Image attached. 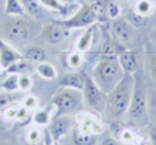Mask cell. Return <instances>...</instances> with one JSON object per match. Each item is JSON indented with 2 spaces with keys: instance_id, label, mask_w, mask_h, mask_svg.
I'll use <instances>...</instances> for the list:
<instances>
[{
  "instance_id": "obj_1",
  "label": "cell",
  "mask_w": 156,
  "mask_h": 145,
  "mask_svg": "<svg viewBox=\"0 0 156 145\" xmlns=\"http://www.w3.org/2000/svg\"><path fill=\"white\" fill-rule=\"evenodd\" d=\"M133 85H134V77L133 74H126L121 78L118 83L111 89L110 93H107V104L110 107L111 112L121 118L127 112L133 94Z\"/></svg>"
},
{
  "instance_id": "obj_2",
  "label": "cell",
  "mask_w": 156,
  "mask_h": 145,
  "mask_svg": "<svg viewBox=\"0 0 156 145\" xmlns=\"http://www.w3.org/2000/svg\"><path fill=\"white\" fill-rule=\"evenodd\" d=\"M134 77V85H133V94L130 100V105L127 110V116L132 122H141L144 119H149L148 116V93L147 86L144 82L143 74L136 71L133 74Z\"/></svg>"
},
{
  "instance_id": "obj_3",
  "label": "cell",
  "mask_w": 156,
  "mask_h": 145,
  "mask_svg": "<svg viewBox=\"0 0 156 145\" xmlns=\"http://www.w3.org/2000/svg\"><path fill=\"white\" fill-rule=\"evenodd\" d=\"M123 74L118 59H99L94 67V81L104 93H110Z\"/></svg>"
},
{
  "instance_id": "obj_4",
  "label": "cell",
  "mask_w": 156,
  "mask_h": 145,
  "mask_svg": "<svg viewBox=\"0 0 156 145\" xmlns=\"http://www.w3.org/2000/svg\"><path fill=\"white\" fill-rule=\"evenodd\" d=\"M83 77H85V85L82 89L83 100L94 112H101L107 104V93H104L96 83V81L89 77L86 72H83Z\"/></svg>"
},
{
  "instance_id": "obj_5",
  "label": "cell",
  "mask_w": 156,
  "mask_h": 145,
  "mask_svg": "<svg viewBox=\"0 0 156 145\" xmlns=\"http://www.w3.org/2000/svg\"><path fill=\"white\" fill-rule=\"evenodd\" d=\"M54 22L60 25V26L66 27V29L71 30V29L89 27L96 23L97 19H96V14H94L92 4H82L76 11V14L73 16H70L67 19H60V21L58 19V21H54Z\"/></svg>"
},
{
  "instance_id": "obj_6",
  "label": "cell",
  "mask_w": 156,
  "mask_h": 145,
  "mask_svg": "<svg viewBox=\"0 0 156 145\" xmlns=\"http://www.w3.org/2000/svg\"><path fill=\"white\" fill-rule=\"evenodd\" d=\"M51 104L55 110V115H66L73 112L80 104V96L74 89H63L51 99Z\"/></svg>"
},
{
  "instance_id": "obj_7",
  "label": "cell",
  "mask_w": 156,
  "mask_h": 145,
  "mask_svg": "<svg viewBox=\"0 0 156 145\" xmlns=\"http://www.w3.org/2000/svg\"><path fill=\"white\" fill-rule=\"evenodd\" d=\"M32 27L23 19H10L3 25V34L11 41H23L30 37Z\"/></svg>"
},
{
  "instance_id": "obj_8",
  "label": "cell",
  "mask_w": 156,
  "mask_h": 145,
  "mask_svg": "<svg viewBox=\"0 0 156 145\" xmlns=\"http://www.w3.org/2000/svg\"><path fill=\"white\" fill-rule=\"evenodd\" d=\"M73 125H74V121L70 116L59 115V116L52 118L51 123H49V126H48V132H49V136H51L52 141L56 144L63 136H66L70 132Z\"/></svg>"
},
{
  "instance_id": "obj_9",
  "label": "cell",
  "mask_w": 156,
  "mask_h": 145,
  "mask_svg": "<svg viewBox=\"0 0 156 145\" xmlns=\"http://www.w3.org/2000/svg\"><path fill=\"white\" fill-rule=\"evenodd\" d=\"M111 34L112 38L122 44L130 43L133 40V26L123 18H115L111 22Z\"/></svg>"
},
{
  "instance_id": "obj_10",
  "label": "cell",
  "mask_w": 156,
  "mask_h": 145,
  "mask_svg": "<svg viewBox=\"0 0 156 145\" xmlns=\"http://www.w3.org/2000/svg\"><path fill=\"white\" fill-rule=\"evenodd\" d=\"M67 36H69V29L55 23V22L47 23L45 26L43 27V30H41V37L48 44H52V45L59 44L60 41H63Z\"/></svg>"
},
{
  "instance_id": "obj_11",
  "label": "cell",
  "mask_w": 156,
  "mask_h": 145,
  "mask_svg": "<svg viewBox=\"0 0 156 145\" xmlns=\"http://www.w3.org/2000/svg\"><path fill=\"white\" fill-rule=\"evenodd\" d=\"M140 52L133 51V49H125L118 58V62L121 65L122 70L126 74H134L136 71H138L140 67Z\"/></svg>"
},
{
  "instance_id": "obj_12",
  "label": "cell",
  "mask_w": 156,
  "mask_h": 145,
  "mask_svg": "<svg viewBox=\"0 0 156 145\" xmlns=\"http://www.w3.org/2000/svg\"><path fill=\"white\" fill-rule=\"evenodd\" d=\"M21 59H23L21 52H18L15 48L8 45L3 38H0V65H2V67L8 69L11 65L16 63Z\"/></svg>"
},
{
  "instance_id": "obj_13",
  "label": "cell",
  "mask_w": 156,
  "mask_h": 145,
  "mask_svg": "<svg viewBox=\"0 0 156 145\" xmlns=\"http://www.w3.org/2000/svg\"><path fill=\"white\" fill-rule=\"evenodd\" d=\"M83 85H85L83 72H69L63 75L59 81V86L63 89H74L82 92Z\"/></svg>"
},
{
  "instance_id": "obj_14",
  "label": "cell",
  "mask_w": 156,
  "mask_h": 145,
  "mask_svg": "<svg viewBox=\"0 0 156 145\" xmlns=\"http://www.w3.org/2000/svg\"><path fill=\"white\" fill-rule=\"evenodd\" d=\"M125 44L116 41L115 38L105 41V44L103 45L101 52H100V59H118L119 55L125 51Z\"/></svg>"
},
{
  "instance_id": "obj_15",
  "label": "cell",
  "mask_w": 156,
  "mask_h": 145,
  "mask_svg": "<svg viewBox=\"0 0 156 145\" xmlns=\"http://www.w3.org/2000/svg\"><path fill=\"white\" fill-rule=\"evenodd\" d=\"M52 110H54V107H52V104H49L47 107L34 111L33 112V122L37 126H47V125H49L52 121Z\"/></svg>"
},
{
  "instance_id": "obj_16",
  "label": "cell",
  "mask_w": 156,
  "mask_h": 145,
  "mask_svg": "<svg viewBox=\"0 0 156 145\" xmlns=\"http://www.w3.org/2000/svg\"><path fill=\"white\" fill-rule=\"evenodd\" d=\"M23 59H29L33 62H44L47 59V52L43 47L40 45H30L25 49V52L22 54Z\"/></svg>"
},
{
  "instance_id": "obj_17",
  "label": "cell",
  "mask_w": 156,
  "mask_h": 145,
  "mask_svg": "<svg viewBox=\"0 0 156 145\" xmlns=\"http://www.w3.org/2000/svg\"><path fill=\"white\" fill-rule=\"evenodd\" d=\"M93 32H94V25L86 27L85 33H83L77 41V45H76L77 51H80L83 54V52H86L89 48H90L92 43H93Z\"/></svg>"
},
{
  "instance_id": "obj_18",
  "label": "cell",
  "mask_w": 156,
  "mask_h": 145,
  "mask_svg": "<svg viewBox=\"0 0 156 145\" xmlns=\"http://www.w3.org/2000/svg\"><path fill=\"white\" fill-rule=\"evenodd\" d=\"M156 8V2L155 0H137V3L134 4V11L138 12L140 15L148 18L149 15L155 12Z\"/></svg>"
},
{
  "instance_id": "obj_19",
  "label": "cell",
  "mask_w": 156,
  "mask_h": 145,
  "mask_svg": "<svg viewBox=\"0 0 156 145\" xmlns=\"http://www.w3.org/2000/svg\"><path fill=\"white\" fill-rule=\"evenodd\" d=\"M36 71H37V74L40 75L41 78H44V80H55V78L58 77V71L54 67V66L51 65V63L48 62H40L37 65V67H36Z\"/></svg>"
},
{
  "instance_id": "obj_20",
  "label": "cell",
  "mask_w": 156,
  "mask_h": 145,
  "mask_svg": "<svg viewBox=\"0 0 156 145\" xmlns=\"http://www.w3.org/2000/svg\"><path fill=\"white\" fill-rule=\"evenodd\" d=\"M5 15H15V16H22L26 14L23 4L21 0H5V8H4Z\"/></svg>"
},
{
  "instance_id": "obj_21",
  "label": "cell",
  "mask_w": 156,
  "mask_h": 145,
  "mask_svg": "<svg viewBox=\"0 0 156 145\" xmlns=\"http://www.w3.org/2000/svg\"><path fill=\"white\" fill-rule=\"evenodd\" d=\"M73 141L76 145H94L97 141V136L81 133L76 127V129H74V133H73Z\"/></svg>"
},
{
  "instance_id": "obj_22",
  "label": "cell",
  "mask_w": 156,
  "mask_h": 145,
  "mask_svg": "<svg viewBox=\"0 0 156 145\" xmlns=\"http://www.w3.org/2000/svg\"><path fill=\"white\" fill-rule=\"evenodd\" d=\"M2 89L8 93H14V92L19 90V75L18 74H8V77L3 81Z\"/></svg>"
},
{
  "instance_id": "obj_23",
  "label": "cell",
  "mask_w": 156,
  "mask_h": 145,
  "mask_svg": "<svg viewBox=\"0 0 156 145\" xmlns=\"http://www.w3.org/2000/svg\"><path fill=\"white\" fill-rule=\"evenodd\" d=\"M21 2L25 10L29 14H32L33 16H38L43 12V4L40 3V0H21Z\"/></svg>"
},
{
  "instance_id": "obj_24",
  "label": "cell",
  "mask_w": 156,
  "mask_h": 145,
  "mask_svg": "<svg viewBox=\"0 0 156 145\" xmlns=\"http://www.w3.org/2000/svg\"><path fill=\"white\" fill-rule=\"evenodd\" d=\"M93 11L96 14V19L99 22H105L108 19L107 15V8H105V2L104 0H96L94 3H92Z\"/></svg>"
},
{
  "instance_id": "obj_25",
  "label": "cell",
  "mask_w": 156,
  "mask_h": 145,
  "mask_svg": "<svg viewBox=\"0 0 156 145\" xmlns=\"http://www.w3.org/2000/svg\"><path fill=\"white\" fill-rule=\"evenodd\" d=\"M66 60H67L69 67L77 70V69H80L81 66L83 65V55H82V52H80V51H73L67 55Z\"/></svg>"
},
{
  "instance_id": "obj_26",
  "label": "cell",
  "mask_w": 156,
  "mask_h": 145,
  "mask_svg": "<svg viewBox=\"0 0 156 145\" xmlns=\"http://www.w3.org/2000/svg\"><path fill=\"white\" fill-rule=\"evenodd\" d=\"M27 70H29V65H27L23 59L18 60L16 63L11 65L8 69H5V71H7L8 74H18V75L27 74Z\"/></svg>"
},
{
  "instance_id": "obj_27",
  "label": "cell",
  "mask_w": 156,
  "mask_h": 145,
  "mask_svg": "<svg viewBox=\"0 0 156 145\" xmlns=\"http://www.w3.org/2000/svg\"><path fill=\"white\" fill-rule=\"evenodd\" d=\"M148 116L149 121L156 122V89H152L148 93Z\"/></svg>"
},
{
  "instance_id": "obj_28",
  "label": "cell",
  "mask_w": 156,
  "mask_h": 145,
  "mask_svg": "<svg viewBox=\"0 0 156 145\" xmlns=\"http://www.w3.org/2000/svg\"><path fill=\"white\" fill-rule=\"evenodd\" d=\"M41 141H43V133L40 132V129H37V127L29 129L26 134V143L29 145H38Z\"/></svg>"
},
{
  "instance_id": "obj_29",
  "label": "cell",
  "mask_w": 156,
  "mask_h": 145,
  "mask_svg": "<svg viewBox=\"0 0 156 145\" xmlns=\"http://www.w3.org/2000/svg\"><path fill=\"white\" fill-rule=\"evenodd\" d=\"M40 3L43 4V7L48 8V10L58 11V12H60V14L66 12V5L62 4L60 0H40Z\"/></svg>"
},
{
  "instance_id": "obj_30",
  "label": "cell",
  "mask_w": 156,
  "mask_h": 145,
  "mask_svg": "<svg viewBox=\"0 0 156 145\" xmlns=\"http://www.w3.org/2000/svg\"><path fill=\"white\" fill-rule=\"evenodd\" d=\"M104 2H105V8H107L108 18H111V19L118 18V16L121 15V8H119V5L116 4L115 2H112V0H104Z\"/></svg>"
},
{
  "instance_id": "obj_31",
  "label": "cell",
  "mask_w": 156,
  "mask_h": 145,
  "mask_svg": "<svg viewBox=\"0 0 156 145\" xmlns=\"http://www.w3.org/2000/svg\"><path fill=\"white\" fill-rule=\"evenodd\" d=\"M145 21H147L145 16H143V15H140L138 12H136L134 8L130 11V14H129V23L132 25L133 27H141L144 23H145Z\"/></svg>"
},
{
  "instance_id": "obj_32",
  "label": "cell",
  "mask_w": 156,
  "mask_h": 145,
  "mask_svg": "<svg viewBox=\"0 0 156 145\" xmlns=\"http://www.w3.org/2000/svg\"><path fill=\"white\" fill-rule=\"evenodd\" d=\"M16 112H18V107H14V105L11 104V105H8L5 110H3L2 112H0V115H2V118L4 119V121L14 122V121H16Z\"/></svg>"
},
{
  "instance_id": "obj_33",
  "label": "cell",
  "mask_w": 156,
  "mask_h": 145,
  "mask_svg": "<svg viewBox=\"0 0 156 145\" xmlns=\"http://www.w3.org/2000/svg\"><path fill=\"white\" fill-rule=\"evenodd\" d=\"M33 86V80L27 74L19 75V90L21 92H29Z\"/></svg>"
},
{
  "instance_id": "obj_34",
  "label": "cell",
  "mask_w": 156,
  "mask_h": 145,
  "mask_svg": "<svg viewBox=\"0 0 156 145\" xmlns=\"http://www.w3.org/2000/svg\"><path fill=\"white\" fill-rule=\"evenodd\" d=\"M14 103V94L8 93V92H4V93H0V112L3 110L11 105Z\"/></svg>"
},
{
  "instance_id": "obj_35",
  "label": "cell",
  "mask_w": 156,
  "mask_h": 145,
  "mask_svg": "<svg viewBox=\"0 0 156 145\" xmlns=\"http://www.w3.org/2000/svg\"><path fill=\"white\" fill-rule=\"evenodd\" d=\"M23 107H26L27 110H34L36 107L38 105V99L34 96V94H26L25 96V99H23Z\"/></svg>"
},
{
  "instance_id": "obj_36",
  "label": "cell",
  "mask_w": 156,
  "mask_h": 145,
  "mask_svg": "<svg viewBox=\"0 0 156 145\" xmlns=\"http://www.w3.org/2000/svg\"><path fill=\"white\" fill-rule=\"evenodd\" d=\"M125 127H127L126 123H123V122L121 121H114L110 125V129H111V133H112L115 137H119V134H121L122 132H123Z\"/></svg>"
},
{
  "instance_id": "obj_37",
  "label": "cell",
  "mask_w": 156,
  "mask_h": 145,
  "mask_svg": "<svg viewBox=\"0 0 156 145\" xmlns=\"http://www.w3.org/2000/svg\"><path fill=\"white\" fill-rule=\"evenodd\" d=\"M29 111L26 107H23V105H21V107H18V112H16V122H19V123H22V122L27 121L29 119Z\"/></svg>"
},
{
  "instance_id": "obj_38",
  "label": "cell",
  "mask_w": 156,
  "mask_h": 145,
  "mask_svg": "<svg viewBox=\"0 0 156 145\" xmlns=\"http://www.w3.org/2000/svg\"><path fill=\"white\" fill-rule=\"evenodd\" d=\"M149 72L156 80V54H152L149 58Z\"/></svg>"
},
{
  "instance_id": "obj_39",
  "label": "cell",
  "mask_w": 156,
  "mask_h": 145,
  "mask_svg": "<svg viewBox=\"0 0 156 145\" xmlns=\"http://www.w3.org/2000/svg\"><path fill=\"white\" fill-rule=\"evenodd\" d=\"M149 141L152 145H156V122H154V125L149 129Z\"/></svg>"
},
{
  "instance_id": "obj_40",
  "label": "cell",
  "mask_w": 156,
  "mask_h": 145,
  "mask_svg": "<svg viewBox=\"0 0 156 145\" xmlns=\"http://www.w3.org/2000/svg\"><path fill=\"white\" fill-rule=\"evenodd\" d=\"M101 145H123V144L118 143V141H116L115 138H107V140L103 141V144H101Z\"/></svg>"
},
{
  "instance_id": "obj_41",
  "label": "cell",
  "mask_w": 156,
  "mask_h": 145,
  "mask_svg": "<svg viewBox=\"0 0 156 145\" xmlns=\"http://www.w3.org/2000/svg\"><path fill=\"white\" fill-rule=\"evenodd\" d=\"M60 2H62V4L69 5V4H73V3H74V0H60Z\"/></svg>"
},
{
  "instance_id": "obj_42",
  "label": "cell",
  "mask_w": 156,
  "mask_h": 145,
  "mask_svg": "<svg viewBox=\"0 0 156 145\" xmlns=\"http://www.w3.org/2000/svg\"><path fill=\"white\" fill-rule=\"evenodd\" d=\"M152 38H154V40L156 41V29L154 30V33H152Z\"/></svg>"
},
{
  "instance_id": "obj_43",
  "label": "cell",
  "mask_w": 156,
  "mask_h": 145,
  "mask_svg": "<svg viewBox=\"0 0 156 145\" xmlns=\"http://www.w3.org/2000/svg\"><path fill=\"white\" fill-rule=\"evenodd\" d=\"M119 2H122V3H126V2H129V0H119Z\"/></svg>"
},
{
  "instance_id": "obj_44",
  "label": "cell",
  "mask_w": 156,
  "mask_h": 145,
  "mask_svg": "<svg viewBox=\"0 0 156 145\" xmlns=\"http://www.w3.org/2000/svg\"><path fill=\"white\" fill-rule=\"evenodd\" d=\"M0 145H10V144H7V143H4V144H0Z\"/></svg>"
},
{
  "instance_id": "obj_45",
  "label": "cell",
  "mask_w": 156,
  "mask_h": 145,
  "mask_svg": "<svg viewBox=\"0 0 156 145\" xmlns=\"http://www.w3.org/2000/svg\"><path fill=\"white\" fill-rule=\"evenodd\" d=\"M0 75H2V70H0Z\"/></svg>"
},
{
  "instance_id": "obj_46",
  "label": "cell",
  "mask_w": 156,
  "mask_h": 145,
  "mask_svg": "<svg viewBox=\"0 0 156 145\" xmlns=\"http://www.w3.org/2000/svg\"><path fill=\"white\" fill-rule=\"evenodd\" d=\"M55 145H56V144H55Z\"/></svg>"
},
{
  "instance_id": "obj_47",
  "label": "cell",
  "mask_w": 156,
  "mask_h": 145,
  "mask_svg": "<svg viewBox=\"0 0 156 145\" xmlns=\"http://www.w3.org/2000/svg\"><path fill=\"white\" fill-rule=\"evenodd\" d=\"M155 2H156V0H155Z\"/></svg>"
}]
</instances>
